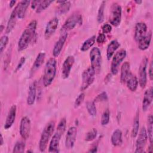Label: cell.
<instances>
[{
    "label": "cell",
    "instance_id": "6da1fadb",
    "mask_svg": "<svg viewBox=\"0 0 153 153\" xmlns=\"http://www.w3.org/2000/svg\"><path fill=\"white\" fill-rule=\"evenodd\" d=\"M37 22L35 20H32L27 25L22 32L18 41V51H22L27 48L29 45L33 41L36 35V29Z\"/></svg>",
    "mask_w": 153,
    "mask_h": 153
},
{
    "label": "cell",
    "instance_id": "7a4b0ae2",
    "mask_svg": "<svg viewBox=\"0 0 153 153\" xmlns=\"http://www.w3.org/2000/svg\"><path fill=\"white\" fill-rule=\"evenodd\" d=\"M56 60L51 57L46 62L43 75V84L44 87H48L53 82L56 74Z\"/></svg>",
    "mask_w": 153,
    "mask_h": 153
},
{
    "label": "cell",
    "instance_id": "3957f363",
    "mask_svg": "<svg viewBox=\"0 0 153 153\" xmlns=\"http://www.w3.org/2000/svg\"><path fill=\"white\" fill-rule=\"evenodd\" d=\"M54 128L55 122L54 121L48 122L44 128L39 142V148L41 152H44L47 149L48 143L54 133Z\"/></svg>",
    "mask_w": 153,
    "mask_h": 153
},
{
    "label": "cell",
    "instance_id": "277c9868",
    "mask_svg": "<svg viewBox=\"0 0 153 153\" xmlns=\"http://www.w3.org/2000/svg\"><path fill=\"white\" fill-rule=\"evenodd\" d=\"M90 60L91 66L94 70L95 73H99L102 66V56L99 48L96 47L92 48L90 52Z\"/></svg>",
    "mask_w": 153,
    "mask_h": 153
},
{
    "label": "cell",
    "instance_id": "5b68a950",
    "mask_svg": "<svg viewBox=\"0 0 153 153\" xmlns=\"http://www.w3.org/2000/svg\"><path fill=\"white\" fill-rule=\"evenodd\" d=\"M82 18L80 14L74 13L70 16L67 20L64 23L63 25L62 26L61 31L66 32L74 29L78 25H82Z\"/></svg>",
    "mask_w": 153,
    "mask_h": 153
},
{
    "label": "cell",
    "instance_id": "8992f818",
    "mask_svg": "<svg viewBox=\"0 0 153 153\" xmlns=\"http://www.w3.org/2000/svg\"><path fill=\"white\" fill-rule=\"evenodd\" d=\"M121 14L122 8L121 5L117 2H114L111 8L109 16L110 23L115 27L118 26L121 21Z\"/></svg>",
    "mask_w": 153,
    "mask_h": 153
},
{
    "label": "cell",
    "instance_id": "52a82bcc",
    "mask_svg": "<svg viewBox=\"0 0 153 153\" xmlns=\"http://www.w3.org/2000/svg\"><path fill=\"white\" fill-rule=\"evenodd\" d=\"M96 73L91 66L85 69L82 74V84L81 90L84 91L87 89L94 81Z\"/></svg>",
    "mask_w": 153,
    "mask_h": 153
},
{
    "label": "cell",
    "instance_id": "ba28073f",
    "mask_svg": "<svg viewBox=\"0 0 153 153\" xmlns=\"http://www.w3.org/2000/svg\"><path fill=\"white\" fill-rule=\"evenodd\" d=\"M126 54L127 52L124 49L118 51L114 54L111 65V71L113 75H116L118 73L119 66L126 57Z\"/></svg>",
    "mask_w": 153,
    "mask_h": 153
},
{
    "label": "cell",
    "instance_id": "9c48e42d",
    "mask_svg": "<svg viewBox=\"0 0 153 153\" xmlns=\"http://www.w3.org/2000/svg\"><path fill=\"white\" fill-rule=\"evenodd\" d=\"M136 142V153H140L144 152L145 146L146 143L148 134L145 127H142L139 133Z\"/></svg>",
    "mask_w": 153,
    "mask_h": 153
},
{
    "label": "cell",
    "instance_id": "30bf717a",
    "mask_svg": "<svg viewBox=\"0 0 153 153\" xmlns=\"http://www.w3.org/2000/svg\"><path fill=\"white\" fill-rule=\"evenodd\" d=\"M148 58L143 57L139 68V83L142 88H145L147 83L146 68L148 65Z\"/></svg>",
    "mask_w": 153,
    "mask_h": 153
},
{
    "label": "cell",
    "instance_id": "8fae6325",
    "mask_svg": "<svg viewBox=\"0 0 153 153\" xmlns=\"http://www.w3.org/2000/svg\"><path fill=\"white\" fill-rule=\"evenodd\" d=\"M31 130V122L30 119L24 116L22 118L20 123V134L21 137L25 139H27L30 136Z\"/></svg>",
    "mask_w": 153,
    "mask_h": 153
},
{
    "label": "cell",
    "instance_id": "7c38bea8",
    "mask_svg": "<svg viewBox=\"0 0 153 153\" xmlns=\"http://www.w3.org/2000/svg\"><path fill=\"white\" fill-rule=\"evenodd\" d=\"M76 135H77L76 127L74 126L71 127L67 131V134L66 135V138H65V144L66 149H70L74 148L75 141H76Z\"/></svg>",
    "mask_w": 153,
    "mask_h": 153
},
{
    "label": "cell",
    "instance_id": "4fadbf2b",
    "mask_svg": "<svg viewBox=\"0 0 153 153\" xmlns=\"http://www.w3.org/2000/svg\"><path fill=\"white\" fill-rule=\"evenodd\" d=\"M67 38H68V33L66 32H63L61 33L59 39L55 43L53 47V55L54 57H58L60 54L63 49V47L65 45V43L66 41Z\"/></svg>",
    "mask_w": 153,
    "mask_h": 153
},
{
    "label": "cell",
    "instance_id": "5bb4252c",
    "mask_svg": "<svg viewBox=\"0 0 153 153\" xmlns=\"http://www.w3.org/2000/svg\"><path fill=\"white\" fill-rule=\"evenodd\" d=\"M75 59L73 56H68L63 62L62 68V76L63 79H66L69 77Z\"/></svg>",
    "mask_w": 153,
    "mask_h": 153
},
{
    "label": "cell",
    "instance_id": "9a60e30c",
    "mask_svg": "<svg viewBox=\"0 0 153 153\" xmlns=\"http://www.w3.org/2000/svg\"><path fill=\"white\" fill-rule=\"evenodd\" d=\"M58 24L59 19L56 17H53L47 23L44 32V36L46 39H48L54 33L57 28Z\"/></svg>",
    "mask_w": 153,
    "mask_h": 153
},
{
    "label": "cell",
    "instance_id": "2e32d148",
    "mask_svg": "<svg viewBox=\"0 0 153 153\" xmlns=\"http://www.w3.org/2000/svg\"><path fill=\"white\" fill-rule=\"evenodd\" d=\"M62 135V133L56 130L50 142L48 147V151L50 152H58L59 151V143Z\"/></svg>",
    "mask_w": 153,
    "mask_h": 153
},
{
    "label": "cell",
    "instance_id": "e0dca14e",
    "mask_svg": "<svg viewBox=\"0 0 153 153\" xmlns=\"http://www.w3.org/2000/svg\"><path fill=\"white\" fill-rule=\"evenodd\" d=\"M147 33V26L145 23H137L134 28V39L139 42Z\"/></svg>",
    "mask_w": 153,
    "mask_h": 153
},
{
    "label": "cell",
    "instance_id": "ac0fdd59",
    "mask_svg": "<svg viewBox=\"0 0 153 153\" xmlns=\"http://www.w3.org/2000/svg\"><path fill=\"white\" fill-rule=\"evenodd\" d=\"M153 99V89L152 87H150L147 89L143 95V101H142V110L143 111H146L149 108L151 104L152 103Z\"/></svg>",
    "mask_w": 153,
    "mask_h": 153
},
{
    "label": "cell",
    "instance_id": "d6986e66",
    "mask_svg": "<svg viewBox=\"0 0 153 153\" xmlns=\"http://www.w3.org/2000/svg\"><path fill=\"white\" fill-rule=\"evenodd\" d=\"M16 111H17V107L15 105H13L10 108L8 115L6 118V120L4 124V128L7 130L10 128L14 123L16 116Z\"/></svg>",
    "mask_w": 153,
    "mask_h": 153
},
{
    "label": "cell",
    "instance_id": "ffe728a7",
    "mask_svg": "<svg viewBox=\"0 0 153 153\" xmlns=\"http://www.w3.org/2000/svg\"><path fill=\"white\" fill-rule=\"evenodd\" d=\"M30 1L28 0L26 1H20L15 7L17 9V13L18 18L22 19L25 17L27 8L30 4Z\"/></svg>",
    "mask_w": 153,
    "mask_h": 153
},
{
    "label": "cell",
    "instance_id": "44dd1931",
    "mask_svg": "<svg viewBox=\"0 0 153 153\" xmlns=\"http://www.w3.org/2000/svg\"><path fill=\"white\" fill-rule=\"evenodd\" d=\"M36 96V82L34 81L30 84L28 90L27 97V104L28 105H32L35 101Z\"/></svg>",
    "mask_w": 153,
    "mask_h": 153
},
{
    "label": "cell",
    "instance_id": "7402d4cb",
    "mask_svg": "<svg viewBox=\"0 0 153 153\" xmlns=\"http://www.w3.org/2000/svg\"><path fill=\"white\" fill-rule=\"evenodd\" d=\"M17 9L15 7L14 9L13 10L10 17L9 18L8 22L7 23V25L6 27V30L5 32L7 33H10L15 27L16 22H17Z\"/></svg>",
    "mask_w": 153,
    "mask_h": 153
},
{
    "label": "cell",
    "instance_id": "603a6c76",
    "mask_svg": "<svg viewBox=\"0 0 153 153\" xmlns=\"http://www.w3.org/2000/svg\"><path fill=\"white\" fill-rule=\"evenodd\" d=\"M120 46V44L116 39L111 41L110 43L108 45L106 49V57L108 60H109L111 59L115 51L119 48Z\"/></svg>",
    "mask_w": 153,
    "mask_h": 153
},
{
    "label": "cell",
    "instance_id": "cb8c5ba5",
    "mask_svg": "<svg viewBox=\"0 0 153 153\" xmlns=\"http://www.w3.org/2000/svg\"><path fill=\"white\" fill-rule=\"evenodd\" d=\"M45 57V53L41 52L38 54L31 68V69H30L31 74H33L34 72H35L41 66V65L43 64L44 62Z\"/></svg>",
    "mask_w": 153,
    "mask_h": 153
},
{
    "label": "cell",
    "instance_id": "d4e9b609",
    "mask_svg": "<svg viewBox=\"0 0 153 153\" xmlns=\"http://www.w3.org/2000/svg\"><path fill=\"white\" fill-rule=\"evenodd\" d=\"M131 72H130V66L128 62H125L121 67L120 80L123 83H126V81Z\"/></svg>",
    "mask_w": 153,
    "mask_h": 153
},
{
    "label": "cell",
    "instance_id": "484cf974",
    "mask_svg": "<svg viewBox=\"0 0 153 153\" xmlns=\"http://www.w3.org/2000/svg\"><path fill=\"white\" fill-rule=\"evenodd\" d=\"M151 32H149L146 33L145 36H143L139 42H138V47L141 50H145L148 48L150 45L151 41Z\"/></svg>",
    "mask_w": 153,
    "mask_h": 153
},
{
    "label": "cell",
    "instance_id": "4316f807",
    "mask_svg": "<svg viewBox=\"0 0 153 153\" xmlns=\"http://www.w3.org/2000/svg\"><path fill=\"white\" fill-rule=\"evenodd\" d=\"M127 88L131 91H135L137 88L138 81L136 75L130 74L126 81Z\"/></svg>",
    "mask_w": 153,
    "mask_h": 153
},
{
    "label": "cell",
    "instance_id": "83f0119b",
    "mask_svg": "<svg viewBox=\"0 0 153 153\" xmlns=\"http://www.w3.org/2000/svg\"><path fill=\"white\" fill-rule=\"evenodd\" d=\"M122 131L120 129H116L114 130L111 136V143L114 146H117L121 145L123 142Z\"/></svg>",
    "mask_w": 153,
    "mask_h": 153
},
{
    "label": "cell",
    "instance_id": "f1b7e54d",
    "mask_svg": "<svg viewBox=\"0 0 153 153\" xmlns=\"http://www.w3.org/2000/svg\"><path fill=\"white\" fill-rule=\"evenodd\" d=\"M71 6V4L69 1H64L62 3L60 4L57 7L56 13L58 15H62L66 13L69 11Z\"/></svg>",
    "mask_w": 153,
    "mask_h": 153
},
{
    "label": "cell",
    "instance_id": "f546056e",
    "mask_svg": "<svg viewBox=\"0 0 153 153\" xmlns=\"http://www.w3.org/2000/svg\"><path fill=\"white\" fill-rule=\"evenodd\" d=\"M139 113L137 112L134 118L133 124V127L131 130V135L132 137H136L137 136L139 131Z\"/></svg>",
    "mask_w": 153,
    "mask_h": 153
},
{
    "label": "cell",
    "instance_id": "4dcf8cb0",
    "mask_svg": "<svg viewBox=\"0 0 153 153\" xmlns=\"http://www.w3.org/2000/svg\"><path fill=\"white\" fill-rule=\"evenodd\" d=\"M96 35H93L87 40H85L81 47V50L82 51H85L90 49L94 44L96 41Z\"/></svg>",
    "mask_w": 153,
    "mask_h": 153
},
{
    "label": "cell",
    "instance_id": "1f68e13d",
    "mask_svg": "<svg viewBox=\"0 0 153 153\" xmlns=\"http://www.w3.org/2000/svg\"><path fill=\"white\" fill-rule=\"evenodd\" d=\"M148 136L150 143L152 144V128H153V118L152 115H149L148 117Z\"/></svg>",
    "mask_w": 153,
    "mask_h": 153
},
{
    "label": "cell",
    "instance_id": "d6a6232c",
    "mask_svg": "<svg viewBox=\"0 0 153 153\" xmlns=\"http://www.w3.org/2000/svg\"><path fill=\"white\" fill-rule=\"evenodd\" d=\"M105 4L106 1H103L102 2L99 7L97 17V20L99 23H102L104 20V11L105 8Z\"/></svg>",
    "mask_w": 153,
    "mask_h": 153
},
{
    "label": "cell",
    "instance_id": "836d02e7",
    "mask_svg": "<svg viewBox=\"0 0 153 153\" xmlns=\"http://www.w3.org/2000/svg\"><path fill=\"white\" fill-rule=\"evenodd\" d=\"M53 2V1H49V0L41 1V2L36 8V13L38 14L41 13V12L44 11L45 9H47Z\"/></svg>",
    "mask_w": 153,
    "mask_h": 153
},
{
    "label": "cell",
    "instance_id": "e575fe53",
    "mask_svg": "<svg viewBox=\"0 0 153 153\" xmlns=\"http://www.w3.org/2000/svg\"><path fill=\"white\" fill-rule=\"evenodd\" d=\"M86 108L87 109V111L88 114L91 116H95L97 113L96 111V108L95 106V103L94 101H88L86 103Z\"/></svg>",
    "mask_w": 153,
    "mask_h": 153
},
{
    "label": "cell",
    "instance_id": "d590c367",
    "mask_svg": "<svg viewBox=\"0 0 153 153\" xmlns=\"http://www.w3.org/2000/svg\"><path fill=\"white\" fill-rule=\"evenodd\" d=\"M25 146V143L23 141H18L13 148V152H24Z\"/></svg>",
    "mask_w": 153,
    "mask_h": 153
},
{
    "label": "cell",
    "instance_id": "8d00e7d4",
    "mask_svg": "<svg viewBox=\"0 0 153 153\" xmlns=\"http://www.w3.org/2000/svg\"><path fill=\"white\" fill-rule=\"evenodd\" d=\"M110 119V112L108 109H106L105 110L103 113L102 114V117H101V124L102 126H106L107 125L109 122Z\"/></svg>",
    "mask_w": 153,
    "mask_h": 153
},
{
    "label": "cell",
    "instance_id": "74e56055",
    "mask_svg": "<svg viewBox=\"0 0 153 153\" xmlns=\"http://www.w3.org/2000/svg\"><path fill=\"white\" fill-rule=\"evenodd\" d=\"M97 131L96 128H92L91 130H90L85 136V140L87 142L92 141L97 136Z\"/></svg>",
    "mask_w": 153,
    "mask_h": 153
},
{
    "label": "cell",
    "instance_id": "f35d334b",
    "mask_svg": "<svg viewBox=\"0 0 153 153\" xmlns=\"http://www.w3.org/2000/svg\"><path fill=\"white\" fill-rule=\"evenodd\" d=\"M66 120L65 118H63L60 120V122L59 123L56 130L63 134L66 129Z\"/></svg>",
    "mask_w": 153,
    "mask_h": 153
},
{
    "label": "cell",
    "instance_id": "ab89813d",
    "mask_svg": "<svg viewBox=\"0 0 153 153\" xmlns=\"http://www.w3.org/2000/svg\"><path fill=\"white\" fill-rule=\"evenodd\" d=\"M8 42V37L7 35H4L1 38L0 40V51L2 54L5 50Z\"/></svg>",
    "mask_w": 153,
    "mask_h": 153
},
{
    "label": "cell",
    "instance_id": "60d3db41",
    "mask_svg": "<svg viewBox=\"0 0 153 153\" xmlns=\"http://www.w3.org/2000/svg\"><path fill=\"white\" fill-rule=\"evenodd\" d=\"M108 99V97L107 93L105 91L102 92L99 94H98L94 99V102H105L107 101Z\"/></svg>",
    "mask_w": 153,
    "mask_h": 153
},
{
    "label": "cell",
    "instance_id": "b9f144b4",
    "mask_svg": "<svg viewBox=\"0 0 153 153\" xmlns=\"http://www.w3.org/2000/svg\"><path fill=\"white\" fill-rule=\"evenodd\" d=\"M85 97V94L84 93H81L78 95V96L76 98L75 103H74V107L75 108H78L81 105V104L83 102L84 99Z\"/></svg>",
    "mask_w": 153,
    "mask_h": 153
},
{
    "label": "cell",
    "instance_id": "7bdbcfd3",
    "mask_svg": "<svg viewBox=\"0 0 153 153\" xmlns=\"http://www.w3.org/2000/svg\"><path fill=\"white\" fill-rule=\"evenodd\" d=\"M102 32L103 33H108L111 32L112 30V26L111 25L108 23H105L102 26Z\"/></svg>",
    "mask_w": 153,
    "mask_h": 153
},
{
    "label": "cell",
    "instance_id": "ee69618b",
    "mask_svg": "<svg viewBox=\"0 0 153 153\" xmlns=\"http://www.w3.org/2000/svg\"><path fill=\"white\" fill-rule=\"evenodd\" d=\"M105 40H106V36L103 33H99L97 37L96 38V42L98 44H102L105 41Z\"/></svg>",
    "mask_w": 153,
    "mask_h": 153
},
{
    "label": "cell",
    "instance_id": "f6af8a7d",
    "mask_svg": "<svg viewBox=\"0 0 153 153\" xmlns=\"http://www.w3.org/2000/svg\"><path fill=\"white\" fill-rule=\"evenodd\" d=\"M25 61H26V58L25 57H22L16 66V68L15 69V72H17V71H19L22 67V66L23 65V64L25 63Z\"/></svg>",
    "mask_w": 153,
    "mask_h": 153
},
{
    "label": "cell",
    "instance_id": "bcb514c9",
    "mask_svg": "<svg viewBox=\"0 0 153 153\" xmlns=\"http://www.w3.org/2000/svg\"><path fill=\"white\" fill-rule=\"evenodd\" d=\"M149 79L150 80H152L153 79V65H152V61L151 60L150 65H149Z\"/></svg>",
    "mask_w": 153,
    "mask_h": 153
},
{
    "label": "cell",
    "instance_id": "7dc6e473",
    "mask_svg": "<svg viewBox=\"0 0 153 153\" xmlns=\"http://www.w3.org/2000/svg\"><path fill=\"white\" fill-rule=\"evenodd\" d=\"M41 2V1L38 0V1H33L31 2V8L32 9H36L37 8V7L38 6V5L39 4V3Z\"/></svg>",
    "mask_w": 153,
    "mask_h": 153
},
{
    "label": "cell",
    "instance_id": "c3c4849f",
    "mask_svg": "<svg viewBox=\"0 0 153 153\" xmlns=\"http://www.w3.org/2000/svg\"><path fill=\"white\" fill-rule=\"evenodd\" d=\"M97 151V144H94L93 147L88 151L89 152H96Z\"/></svg>",
    "mask_w": 153,
    "mask_h": 153
},
{
    "label": "cell",
    "instance_id": "681fc988",
    "mask_svg": "<svg viewBox=\"0 0 153 153\" xmlns=\"http://www.w3.org/2000/svg\"><path fill=\"white\" fill-rule=\"evenodd\" d=\"M16 3V1H11L10 2V4H9L10 7V8L13 7L14 6V5H15Z\"/></svg>",
    "mask_w": 153,
    "mask_h": 153
},
{
    "label": "cell",
    "instance_id": "f907efd6",
    "mask_svg": "<svg viewBox=\"0 0 153 153\" xmlns=\"http://www.w3.org/2000/svg\"><path fill=\"white\" fill-rule=\"evenodd\" d=\"M1 146H2L4 144V140H3V137H2V134L1 133Z\"/></svg>",
    "mask_w": 153,
    "mask_h": 153
},
{
    "label": "cell",
    "instance_id": "816d5d0a",
    "mask_svg": "<svg viewBox=\"0 0 153 153\" xmlns=\"http://www.w3.org/2000/svg\"><path fill=\"white\" fill-rule=\"evenodd\" d=\"M134 2H135V3H136V4H139H139H142V1H140V0H139V1H138V0H135V1H134Z\"/></svg>",
    "mask_w": 153,
    "mask_h": 153
},
{
    "label": "cell",
    "instance_id": "f5cc1de1",
    "mask_svg": "<svg viewBox=\"0 0 153 153\" xmlns=\"http://www.w3.org/2000/svg\"><path fill=\"white\" fill-rule=\"evenodd\" d=\"M4 29H5V26L4 25H1L0 26V29H1V32H2Z\"/></svg>",
    "mask_w": 153,
    "mask_h": 153
}]
</instances>
